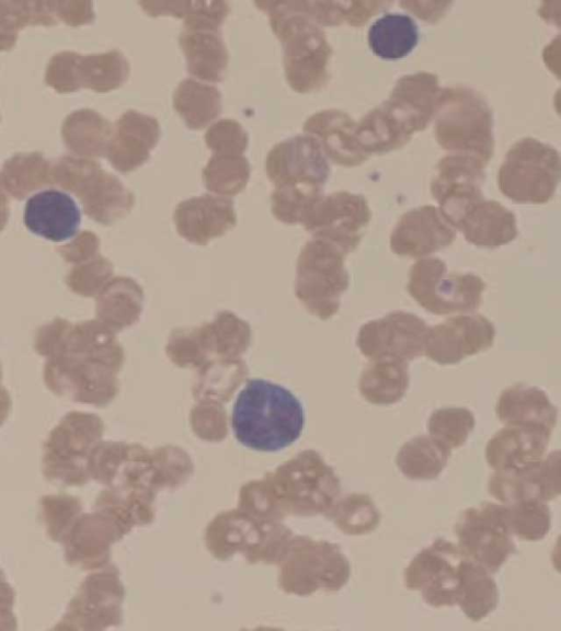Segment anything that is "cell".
I'll return each mask as SVG.
<instances>
[{
  "label": "cell",
  "mask_w": 561,
  "mask_h": 631,
  "mask_svg": "<svg viewBox=\"0 0 561 631\" xmlns=\"http://www.w3.org/2000/svg\"><path fill=\"white\" fill-rule=\"evenodd\" d=\"M231 426L243 446L257 451H278L299 438L305 412L300 401L286 388L252 379L236 399Z\"/></svg>",
  "instance_id": "6da1fadb"
},
{
  "label": "cell",
  "mask_w": 561,
  "mask_h": 631,
  "mask_svg": "<svg viewBox=\"0 0 561 631\" xmlns=\"http://www.w3.org/2000/svg\"><path fill=\"white\" fill-rule=\"evenodd\" d=\"M270 16L273 32L282 42L284 69L289 85L306 93L329 80L332 54L322 27L308 14L305 1H259Z\"/></svg>",
  "instance_id": "7a4b0ae2"
},
{
  "label": "cell",
  "mask_w": 561,
  "mask_h": 631,
  "mask_svg": "<svg viewBox=\"0 0 561 631\" xmlns=\"http://www.w3.org/2000/svg\"><path fill=\"white\" fill-rule=\"evenodd\" d=\"M492 126V111L477 91L463 85L444 88L434 127L444 149L473 156L486 164L494 150Z\"/></svg>",
  "instance_id": "3957f363"
},
{
  "label": "cell",
  "mask_w": 561,
  "mask_h": 631,
  "mask_svg": "<svg viewBox=\"0 0 561 631\" xmlns=\"http://www.w3.org/2000/svg\"><path fill=\"white\" fill-rule=\"evenodd\" d=\"M561 181V156L552 146L526 137L506 152L499 173V188L520 204L549 202Z\"/></svg>",
  "instance_id": "277c9868"
},
{
  "label": "cell",
  "mask_w": 561,
  "mask_h": 631,
  "mask_svg": "<svg viewBox=\"0 0 561 631\" xmlns=\"http://www.w3.org/2000/svg\"><path fill=\"white\" fill-rule=\"evenodd\" d=\"M346 255L335 244L312 238L298 256L295 295L319 319H330L339 311L341 296L348 287Z\"/></svg>",
  "instance_id": "5b68a950"
},
{
  "label": "cell",
  "mask_w": 561,
  "mask_h": 631,
  "mask_svg": "<svg viewBox=\"0 0 561 631\" xmlns=\"http://www.w3.org/2000/svg\"><path fill=\"white\" fill-rule=\"evenodd\" d=\"M484 288V282L474 274L447 273L445 262L437 257L421 259L409 272V294L438 316L478 309Z\"/></svg>",
  "instance_id": "8992f818"
},
{
  "label": "cell",
  "mask_w": 561,
  "mask_h": 631,
  "mask_svg": "<svg viewBox=\"0 0 561 631\" xmlns=\"http://www.w3.org/2000/svg\"><path fill=\"white\" fill-rule=\"evenodd\" d=\"M459 548L491 574L516 552L504 504L483 503L468 508L456 526Z\"/></svg>",
  "instance_id": "52a82bcc"
},
{
  "label": "cell",
  "mask_w": 561,
  "mask_h": 631,
  "mask_svg": "<svg viewBox=\"0 0 561 631\" xmlns=\"http://www.w3.org/2000/svg\"><path fill=\"white\" fill-rule=\"evenodd\" d=\"M370 217L369 207L362 195L334 192L322 195L307 211L301 225L312 238L327 240L348 254L359 244L360 230Z\"/></svg>",
  "instance_id": "ba28073f"
},
{
  "label": "cell",
  "mask_w": 561,
  "mask_h": 631,
  "mask_svg": "<svg viewBox=\"0 0 561 631\" xmlns=\"http://www.w3.org/2000/svg\"><path fill=\"white\" fill-rule=\"evenodd\" d=\"M430 326L417 316L393 311L365 323L358 332L357 346L370 360H411L424 354Z\"/></svg>",
  "instance_id": "9c48e42d"
},
{
  "label": "cell",
  "mask_w": 561,
  "mask_h": 631,
  "mask_svg": "<svg viewBox=\"0 0 561 631\" xmlns=\"http://www.w3.org/2000/svg\"><path fill=\"white\" fill-rule=\"evenodd\" d=\"M484 165L480 159L462 153L445 156L436 165L431 192L455 229L465 214L483 199Z\"/></svg>",
  "instance_id": "30bf717a"
},
{
  "label": "cell",
  "mask_w": 561,
  "mask_h": 631,
  "mask_svg": "<svg viewBox=\"0 0 561 631\" xmlns=\"http://www.w3.org/2000/svg\"><path fill=\"white\" fill-rule=\"evenodd\" d=\"M266 173L275 186L304 184L323 187L330 167L319 140L306 134L276 144L267 153Z\"/></svg>",
  "instance_id": "8fae6325"
},
{
  "label": "cell",
  "mask_w": 561,
  "mask_h": 631,
  "mask_svg": "<svg viewBox=\"0 0 561 631\" xmlns=\"http://www.w3.org/2000/svg\"><path fill=\"white\" fill-rule=\"evenodd\" d=\"M493 323L481 314H460L430 328L424 354L432 360L450 365L491 347Z\"/></svg>",
  "instance_id": "7c38bea8"
},
{
  "label": "cell",
  "mask_w": 561,
  "mask_h": 631,
  "mask_svg": "<svg viewBox=\"0 0 561 631\" xmlns=\"http://www.w3.org/2000/svg\"><path fill=\"white\" fill-rule=\"evenodd\" d=\"M456 229L439 208L425 205L404 213L390 236L391 250L401 256L423 257L454 242Z\"/></svg>",
  "instance_id": "4fadbf2b"
},
{
  "label": "cell",
  "mask_w": 561,
  "mask_h": 631,
  "mask_svg": "<svg viewBox=\"0 0 561 631\" xmlns=\"http://www.w3.org/2000/svg\"><path fill=\"white\" fill-rule=\"evenodd\" d=\"M160 134L156 117L128 110L114 124L106 157L116 170L133 171L149 159Z\"/></svg>",
  "instance_id": "5bb4252c"
},
{
  "label": "cell",
  "mask_w": 561,
  "mask_h": 631,
  "mask_svg": "<svg viewBox=\"0 0 561 631\" xmlns=\"http://www.w3.org/2000/svg\"><path fill=\"white\" fill-rule=\"evenodd\" d=\"M443 92L437 76L417 72L401 77L385 103L414 134L426 128L436 117Z\"/></svg>",
  "instance_id": "9a60e30c"
},
{
  "label": "cell",
  "mask_w": 561,
  "mask_h": 631,
  "mask_svg": "<svg viewBox=\"0 0 561 631\" xmlns=\"http://www.w3.org/2000/svg\"><path fill=\"white\" fill-rule=\"evenodd\" d=\"M80 210L68 194L45 190L30 197L24 207V225L33 233L54 242L70 239L80 225Z\"/></svg>",
  "instance_id": "2e32d148"
},
{
  "label": "cell",
  "mask_w": 561,
  "mask_h": 631,
  "mask_svg": "<svg viewBox=\"0 0 561 631\" xmlns=\"http://www.w3.org/2000/svg\"><path fill=\"white\" fill-rule=\"evenodd\" d=\"M552 432L533 426H510L486 444L485 458L494 471L524 468L542 460Z\"/></svg>",
  "instance_id": "e0dca14e"
},
{
  "label": "cell",
  "mask_w": 561,
  "mask_h": 631,
  "mask_svg": "<svg viewBox=\"0 0 561 631\" xmlns=\"http://www.w3.org/2000/svg\"><path fill=\"white\" fill-rule=\"evenodd\" d=\"M356 125L347 113L331 108L310 116L304 130L319 140L325 156L332 161L354 167L369 157L357 144Z\"/></svg>",
  "instance_id": "ac0fdd59"
},
{
  "label": "cell",
  "mask_w": 561,
  "mask_h": 631,
  "mask_svg": "<svg viewBox=\"0 0 561 631\" xmlns=\"http://www.w3.org/2000/svg\"><path fill=\"white\" fill-rule=\"evenodd\" d=\"M495 412L505 425L541 427L550 432L553 431L558 416L557 408L545 391L523 383L501 392Z\"/></svg>",
  "instance_id": "d6986e66"
},
{
  "label": "cell",
  "mask_w": 561,
  "mask_h": 631,
  "mask_svg": "<svg viewBox=\"0 0 561 631\" xmlns=\"http://www.w3.org/2000/svg\"><path fill=\"white\" fill-rule=\"evenodd\" d=\"M457 229L479 248L495 249L517 237L515 215L496 200L481 199L462 217Z\"/></svg>",
  "instance_id": "ffe728a7"
},
{
  "label": "cell",
  "mask_w": 561,
  "mask_h": 631,
  "mask_svg": "<svg viewBox=\"0 0 561 631\" xmlns=\"http://www.w3.org/2000/svg\"><path fill=\"white\" fill-rule=\"evenodd\" d=\"M426 595L435 606L458 603L461 584V566L466 559L460 548L448 541H437L426 555Z\"/></svg>",
  "instance_id": "44dd1931"
},
{
  "label": "cell",
  "mask_w": 561,
  "mask_h": 631,
  "mask_svg": "<svg viewBox=\"0 0 561 631\" xmlns=\"http://www.w3.org/2000/svg\"><path fill=\"white\" fill-rule=\"evenodd\" d=\"M114 126L92 108H80L68 114L61 125L66 147L82 158L106 156Z\"/></svg>",
  "instance_id": "7402d4cb"
},
{
  "label": "cell",
  "mask_w": 561,
  "mask_h": 631,
  "mask_svg": "<svg viewBox=\"0 0 561 631\" xmlns=\"http://www.w3.org/2000/svg\"><path fill=\"white\" fill-rule=\"evenodd\" d=\"M179 43L191 74L211 82L224 79L228 50L219 32L183 30Z\"/></svg>",
  "instance_id": "603a6c76"
},
{
  "label": "cell",
  "mask_w": 561,
  "mask_h": 631,
  "mask_svg": "<svg viewBox=\"0 0 561 631\" xmlns=\"http://www.w3.org/2000/svg\"><path fill=\"white\" fill-rule=\"evenodd\" d=\"M412 135L385 102L369 111L356 125L357 144L368 156L401 148Z\"/></svg>",
  "instance_id": "cb8c5ba5"
},
{
  "label": "cell",
  "mask_w": 561,
  "mask_h": 631,
  "mask_svg": "<svg viewBox=\"0 0 561 631\" xmlns=\"http://www.w3.org/2000/svg\"><path fill=\"white\" fill-rule=\"evenodd\" d=\"M176 219L185 236L199 239L221 233L232 226L234 214L230 199L204 195L182 203Z\"/></svg>",
  "instance_id": "d4e9b609"
},
{
  "label": "cell",
  "mask_w": 561,
  "mask_h": 631,
  "mask_svg": "<svg viewBox=\"0 0 561 631\" xmlns=\"http://www.w3.org/2000/svg\"><path fill=\"white\" fill-rule=\"evenodd\" d=\"M419 42L415 21L402 13H387L368 30V44L375 55L383 59H400L409 55Z\"/></svg>",
  "instance_id": "484cf974"
},
{
  "label": "cell",
  "mask_w": 561,
  "mask_h": 631,
  "mask_svg": "<svg viewBox=\"0 0 561 631\" xmlns=\"http://www.w3.org/2000/svg\"><path fill=\"white\" fill-rule=\"evenodd\" d=\"M173 106L190 128L199 129L221 112V94L213 84L186 78L173 92Z\"/></svg>",
  "instance_id": "4316f807"
},
{
  "label": "cell",
  "mask_w": 561,
  "mask_h": 631,
  "mask_svg": "<svg viewBox=\"0 0 561 631\" xmlns=\"http://www.w3.org/2000/svg\"><path fill=\"white\" fill-rule=\"evenodd\" d=\"M497 601L499 590L491 573L466 557L458 599L462 611L472 621H480L495 609Z\"/></svg>",
  "instance_id": "83f0119b"
},
{
  "label": "cell",
  "mask_w": 561,
  "mask_h": 631,
  "mask_svg": "<svg viewBox=\"0 0 561 631\" xmlns=\"http://www.w3.org/2000/svg\"><path fill=\"white\" fill-rule=\"evenodd\" d=\"M407 360L377 359L363 371L359 388L370 402L388 404L398 401L408 387Z\"/></svg>",
  "instance_id": "f1b7e54d"
},
{
  "label": "cell",
  "mask_w": 561,
  "mask_h": 631,
  "mask_svg": "<svg viewBox=\"0 0 561 631\" xmlns=\"http://www.w3.org/2000/svg\"><path fill=\"white\" fill-rule=\"evenodd\" d=\"M77 194L82 196L87 211L105 220L127 209L133 200L131 193L118 177L102 168Z\"/></svg>",
  "instance_id": "f546056e"
},
{
  "label": "cell",
  "mask_w": 561,
  "mask_h": 631,
  "mask_svg": "<svg viewBox=\"0 0 561 631\" xmlns=\"http://www.w3.org/2000/svg\"><path fill=\"white\" fill-rule=\"evenodd\" d=\"M51 182V163L42 152L15 153L1 169V184L15 197H23Z\"/></svg>",
  "instance_id": "4dcf8cb0"
},
{
  "label": "cell",
  "mask_w": 561,
  "mask_h": 631,
  "mask_svg": "<svg viewBox=\"0 0 561 631\" xmlns=\"http://www.w3.org/2000/svg\"><path fill=\"white\" fill-rule=\"evenodd\" d=\"M129 62L118 49L105 53L81 55L78 62V78L81 88L96 92H107L121 87L129 76Z\"/></svg>",
  "instance_id": "1f68e13d"
},
{
  "label": "cell",
  "mask_w": 561,
  "mask_h": 631,
  "mask_svg": "<svg viewBox=\"0 0 561 631\" xmlns=\"http://www.w3.org/2000/svg\"><path fill=\"white\" fill-rule=\"evenodd\" d=\"M57 18L51 1L42 0H1L0 1V48H11L18 33L24 26L53 25Z\"/></svg>",
  "instance_id": "d6a6232c"
},
{
  "label": "cell",
  "mask_w": 561,
  "mask_h": 631,
  "mask_svg": "<svg viewBox=\"0 0 561 631\" xmlns=\"http://www.w3.org/2000/svg\"><path fill=\"white\" fill-rule=\"evenodd\" d=\"M250 176V164L243 156L214 153L203 169L206 186L217 193L233 195Z\"/></svg>",
  "instance_id": "836d02e7"
},
{
  "label": "cell",
  "mask_w": 561,
  "mask_h": 631,
  "mask_svg": "<svg viewBox=\"0 0 561 631\" xmlns=\"http://www.w3.org/2000/svg\"><path fill=\"white\" fill-rule=\"evenodd\" d=\"M317 185L285 184L275 186L271 195L274 217L288 225L301 223L311 206L322 196Z\"/></svg>",
  "instance_id": "e575fe53"
},
{
  "label": "cell",
  "mask_w": 561,
  "mask_h": 631,
  "mask_svg": "<svg viewBox=\"0 0 561 631\" xmlns=\"http://www.w3.org/2000/svg\"><path fill=\"white\" fill-rule=\"evenodd\" d=\"M505 507L513 535L527 541H537L546 537L551 526V513L546 502L527 500Z\"/></svg>",
  "instance_id": "d590c367"
},
{
  "label": "cell",
  "mask_w": 561,
  "mask_h": 631,
  "mask_svg": "<svg viewBox=\"0 0 561 631\" xmlns=\"http://www.w3.org/2000/svg\"><path fill=\"white\" fill-rule=\"evenodd\" d=\"M474 427L473 414L465 408H447L433 413L430 431L446 448L461 446Z\"/></svg>",
  "instance_id": "8d00e7d4"
},
{
  "label": "cell",
  "mask_w": 561,
  "mask_h": 631,
  "mask_svg": "<svg viewBox=\"0 0 561 631\" xmlns=\"http://www.w3.org/2000/svg\"><path fill=\"white\" fill-rule=\"evenodd\" d=\"M101 169L95 160L65 154L51 163V179L61 187L78 193Z\"/></svg>",
  "instance_id": "74e56055"
},
{
  "label": "cell",
  "mask_w": 561,
  "mask_h": 631,
  "mask_svg": "<svg viewBox=\"0 0 561 631\" xmlns=\"http://www.w3.org/2000/svg\"><path fill=\"white\" fill-rule=\"evenodd\" d=\"M205 141L216 154L242 156L248 147V134L237 121L222 118L208 127Z\"/></svg>",
  "instance_id": "f35d334b"
},
{
  "label": "cell",
  "mask_w": 561,
  "mask_h": 631,
  "mask_svg": "<svg viewBox=\"0 0 561 631\" xmlns=\"http://www.w3.org/2000/svg\"><path fill=\"white\" fill-rule=\"evenodd\" d=\"M80 54L62 50L50 57L45 71V81L57 92H73L81 88L78 78Z\"/></svg>",
  "instance_id": "ab89813d"
},
{
  "label": "cell",
  "mask_w": 561,
  "mask_h": 631,
  "mask_svg": "<svg viewBox=\"0 0 561 631\" xmlns=\"http://www.w3.org/2000/svg\"><path fill=\"white\" fill-rule=\"evenodd\" d=\"M229 11L226 1H191L184 16V30L219 32Z\"/></svg>",
  "instance_id": "60d3db41"
},
{
  "label": "cell",
  "mask_w": 561,
  "mask_h": 631,
  "mask_svg": "<svg viewBox=\"0 0 561 631\" xmlns=\"http://www.w3.org/2000/svg\"><path fill=\"white\" fill-rule=\"evenodd\" d=\"M539 479L543 502L561 495V450L550 452L539 462Z\"/></svg>",
  "instance_id": "b9f144b4"
},
{
  "label": "cell",
  "mask_w": 561,
  "mask_h": 631,
  "mask_svg": "<svg viewBox=\"0 0 561 631\" xmlns=\"http://www.w3.org/2000/svg\"><path fill=\"white\" fill-rule=\"evenodd\" d=\"M51 7L56 18L70 26L90 23L95 16L92 1L53 0Z\"/></svg>",
  "instance_id": "7bdbcfd3"
},
{
  "label": "cell",
  "mask_w": 561,
  "mask_h": 631,
  "mask_svg": "<svg viewBox=\"0 0 561 631\" xmlns=\"http://www.w3.org/2000/svg\"><path fill=\"white\" fill-rule=\"evenodd\" d=\"M389 4L391 2L388 1H346L345 21L353 26H360Z\"/></svg>",
  "instance_id": "ee69618b"
},
{
  "label": "cell",
  "mask_w": 561,
  "mask_h": 631,
  "mask_svg": "<svg viewBox=\"0 0 561 631\" xmlns=\"http://www.w3.org/2000/svg\"><path fill=\"white\" fill-rule=\"evenodd\" d=\"M450 1H439V2H424V1H402V5L405 10L420 16V19L427 22H436L439 20L445 12L448 10Z\"/></svg>",
  "instance_id": "f6af8a7d"
},
{
  "label": "cell",
  "mask_w": 561,
  "mask_h": 631,
  "mask_svg": "<svg viewBox=\"0 0 561 631\" xmlns=\"http://www.w3.org/2000/svg\"><path fill=\"white\" fill-rule=\"evenodd\" d=\"M138 3L152 16L171 14L183 19L191 5V1H139Z\"/></svg>",
  "instance_id": "bcb514c9"
},
{
  "label": "cell",
  "mask_w": 561,
  "mask_h": 631,
  "mask_svg": "<svg viewBox=\"0 0 561 631\" xmlns=\"http://www.w3.org/2000/svg\"><path fill=\"white\" fill-rule=\"evenodd\" d=\"M542 59L550 71L561 80V33L543 47Z\"/></svg>",
  "instance_id": "7dc6e473"
},
{
  "label": "cell",
  "mask_w": 561,
  "mask_h": 631,
  "mask_svg": "<svg viewBox=\"0 0 561 631\" xmlns=\"http://www.w3.org/2000/svg\"><path fill=\"white\" fill-rule=\"evenodd\" d=\"M538 13L546 22L561 28V0L542 1L538 8Z\"/></svg>",
  "instance_id": "c3c4849f"
},
{
  "label": "cell",
  "mask_w": 561,
  "mask_h": 631,
  "mask_svg": "<svg viewBox=\"0 0 561 631\" xmlns=\"http://www.w3.org/2000/svg\"><path fill=\"white\" fill-rule=\"evenodd\" d=\"M552 565L561 573V535L558 537L551 554Z\"/></svg>",
  "instance_id": "681fc988"
},
{
  "label": "cell",
  "mask_w": 561,
  "mask_h": 631,
  "mask_svg": "<svg viewBox=\"0 0 561 631\" xmlns=\"http://www.w3.org/2000/svg\"><path fill=\"white\" fill-rule=\"evenodd\" d=\"M553 104L557 113L561 116V88L554 93Z\"/></svg>",
  "instance_id": "f907efd6"
}]
</instances>
